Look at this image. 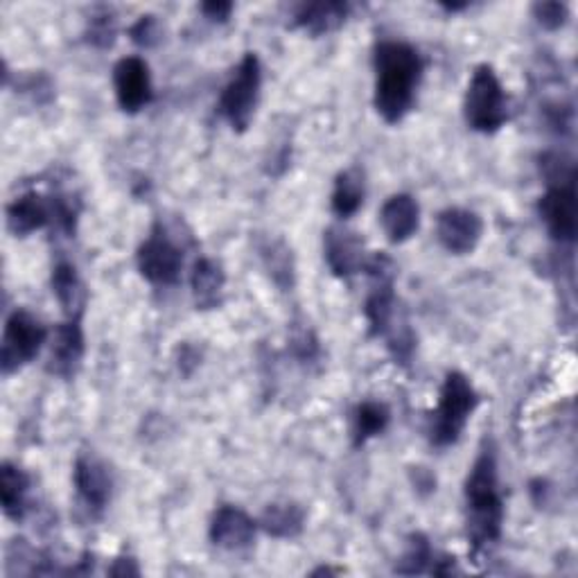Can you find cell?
Listing matches in <instances>:
<instances>
[{
    "instance_id": "5bb4252c",
    "label": "cell",
    "mask_w": 578,
    "mask_h": 578,
    "mask_svg": "<svg viewBox=\"0 0 578 578\" xmlns=\"http://www.w3.org/2000/svg\"><path fill=\"white\" fill-rule=\"evenodd\" d=\"M73 479H75V488L80 499L95 513L104 510L109 499H111V490H113V479L109 468L89 455L78 457L75 462V470H73Z\"/></svg>"
},
{
    "instance_id": "d4e9b609",
    "label": "cell",
    "mask_w": 578,
    "mask_h": 578,
    "mask_svg": "<svg viewBox=\"0 0 578 578\" xmlns=\"http://www.w3.org/2000/svg\"><path fill=\"white\" fill-rule=\"evenodd\" d=\"M436 554L432 551L429 540L423 534H414L407 540V549L400 556L396 571L405 574V576H416V574H425L432 565H434Z\"/></svg>"
},
{
    "instance_id": "8992f818",
    "label": "cell",
    "mask_w": 578,
    "mask_h": 578,
    "mask_svg": "<svg viewBox=\"0 0 578 578\" xmlns=\"http://www.w3.org/2000/svg\"><path fill=\"white\" fill-rule=\"evenodd\" d=\"M48 342V328L32 312L17 307L8 321L3 333V346H0V366L10 375L21 366L30 364Z\"/></svg>"
},
{
    "instance_id": "7402d4cb",
    "label": "cell",
    "mask_w": 578,
    "mask_h": 578,
    "mask_svg": "<svg viewBox=\"0 0 578 578\" xmlns=\"http://www.w3.org/2000/svg\"><path fill=\"white\" fill-rule=\"evenodd\" d=\"M348 12V3H310L301 6L294 19L296 26L307 30L310 34H324L339 28L346 21Z\"/></svg>"
},
{
    "instance_id": "9c48e42d",
    "label": "cell",
    "mask_w": 578,
    "mask_h": 578,
    "mask_svg": "<svg viewBox=\"0 0 578 578\" xmlns=\"http://www.w3.org/2000/svg\"><path fill=\"white\" fill-rule=\"evenodd\" d=\"M113 89L122 111L139 113L145 109L154 98L148 61L136 54L122 57L113 69Z\"/></svg>"
},
{
    "instance_id": "f546056e",
    "label": "cell",
    "mask_w": 578,
    "mask_h": 578,
    "mask_svg": "<svg viewBox=\"0 0 578 578\" xmlns=\"http://www.w3.org/2000/svg\"><path fill=\"white\" fill-rule=\"evenodd\" d=\"M202 12H204L211 21L224 23V21L231 17L233 6H231V3H222V0H211V3H204V6H202Z\"/></svg>"
},
{
    "instance_id": "9a60e30c",
    "label": "cell",
    "mask_w": 578,
    "mask_h": 578,
    "mask_svg": "<svg viewBox=\"0 0 578 578\" xmlns=\"http://www.w3.org/2000/svg\"><path fill=\"white\" fill-rule=\"evenodd\" d=\"M379 224L389 242L403 244L412 240L420 226V206L407 192H400V195L384 202L379 211Z\"/></svg>"
},
{
    "instance_id": "8fae6325",
    "label": "cell",
    "mask_w": 578,
    "mask_h": 578,
    "mask_svg": "<svg viewBox=\"0 0 578 578\" xmlns=\"http://www.w3.org/2000/svg\"><path fill=\"white\" fill-rule=\"evenodd\" d=\"M255 531H258V523H255L246 510L233 504H224L215 510L209 536L215 547L226 551H240L253 542Z\"/></svg>"
},
{
    "instance_id": "f1b7e54d",
    "label": "cell",
    "mask_w": 578,
    "mask_h": 578,
    "mask_svg": "<svg viewBox=\"0 0 578 578\" xmlns=\"http://www.w3.org/2000/svg\"><path fill=\"white\" fill-rule=\"evenodd\" d=\"M292 346H294V353L301 362H312L318 355V342L310 331L296 333L294 339H292Z\"/></svg>"
},
{
    "instance_id": "ba28073f",
    "label": "cell",
    "mask_w": 578,
    "mask_h": 578,
    "mask_svg": "<svg viewBox=\"0 0 578 578\" xmlns=\"http://www.w3.org/2000/svg\"><path fill=\"white\" fill-rule=\"evenodd\" d=\"M538 211L554 240L574 242L576 233H578L576 181L551 183L545 195L540 197Z\"/></svg>"
},
{
    "instance_id": "4dcf8cb0",
    "label": "cell",
    "mask_w": 578,
    "mask_h": 578,
    "mask_svg": "<svg viewBox=\"0 0 578 578\" xmlns=\"http://www.w3.org/2000/svg\"><path fill=\"white\" fill-rule=\"evenodd\" d=\"M412 477H414V486H416L418 493L429 495V493L436 490V477H434L429 470H425V468H412Z\"/></svg>"
},
{
    "instance_id": "603a6c76",
    "label": "cell",
    "mask_w": 578,
    "mask_h": 578,
    "mask_svg": "<svg viewBox=\"0 0 578 578\" xmlns=\"http://www.w3.org/2000/svg\"><path fill=\"white\" fill-rule=\"evenodd\" d=\"M392 423V412L384 403L364 400L353 414V443L355 447L379 436Z\"/></svg>"
},
{
    "instance_id": "7a4b0ae2",
    "label": "cell",
    "mask_w": 578,
    "mask_h": 578,
    "mask_svg": "<svg viewBox=\"0 0 578 578\" xmlns=\"http://www.w3.org/2000/svg\"><path fill=\"white\" fill-rule=\"evenodd\" d=\"M466 527L473 554L479 556L497 545L504 525V499L499 493V473L495 445L484 440V447L466 479Z\"/></svg>"
},
{
    "instance_id": "3957f363",
    "label": "cell",
    "mask_w": 578,
    "mask_h": 578,
    "mask_svg": "<svg viewBox=\"0 0 578 578\" xmlns=\"http://www.w3.org/2000/svg\"><path fill=\"white\" fill-rule=\"evenodd\" d=\"M477 405H479V394L475 392L473 382L459 371H449L443 379L436 409L432 412V423H429L432 443L436 447L455 445L462 438Z\"/></svg>"
},
{
    "instance_id": "2e32d148",
    "label": "cell",
    "mask_w": 578,
    "mask_h": 578,
    "mask_svg": "<svg viewBox=\"0 0 578 578\" xmlns=\"http://www.w3.org/2000/svg\"><path fill=\"white\" fill-rule=\"evenodd\" d=\"M52 200L43 197L41 192H23L8 206V226L14 235L26 237L34 231H41L52 222Z\"/></svg>"
},
{
    "instance_id": "ffe728a7",
    "label": "cell",
    "mask_w": 578,
    "mask_h": 578,
    "mask_svg": "<svg viewBox=\"0 0 578 578\" xmlns=\"http://www.w3.org/2000/svg\"><path fill=\"white\" fill-rule=\"evenodd\" d=\"M364 195H366V185H364V172L359 168H348L339 172L335 179V190L331 200L333 213L342 220L353 217L362 209Z\"/></svg>"
},
{
    "instance_id": "e0dca14e",
    "label": "cell",
    "mask_w": 578,
    "mask_h": 578,
    "mask_svg": "<svg viewBox=\"0 0 578 578\" xmlns=\"http://www.w3.org/2000/svg\"><path fill=\"white\" fill-rule=\"evenodd\" d=\"M190 285H192V298H195L200 310H215L222 305L226 274L220 263L211 258H200L195 267H192Z\"/></svg>"
},
{
    "instance_id": "484cf974",
    "label": "cell",
    "mask_w": 578,
    "mask_h": 578,
    "mask_svg": "<svg viewBox=\"0 0 578 578\" xmlns=\"http://www.w3.org/2000/svg\"><path fill=\"white\" fill-rule=\"evenodd\" d=\"M534 17L536 21L547 28V30H558L567 23L569 19V10L565 3H558V0H547V3H536L534 6Z\"/></svg>"
},
{
    "instance_id": "44dd1931",
    "label": "cell",
    "mask_w": 578,
    "mask_h": 578,
    "mask_svg": "<svg viewBox=\"0 0 578 578\" xmlns=\"http://www.w3.org/2000/svg\"><path fill=\"white\" fill-rule=\"evenodd\" d=\"M52 294L57 296L59 305L67 312V316H82L84 310V287L75 265L57 263L52 267Z\"/></svg>"
},
{
    "instance_id": "4316f807",
    "label": "cell",
    "mask_w": 578,
    "mask_h": 578,
    "mask_svg": "<svg viewBox=\"0 0 578 578\" xmlns=\"http://www.w3.org/2000/svg\"><path fill=\"white\" fill-rule=\"evenodd\" d=\"M115 37V19L109 10H102V14H95L89 21V41L100 48H109Z\"/></svg>"
},
{
    "instance_id": "ac0fdd59",
    "label": "cell",
    "mask_w": 578,
    "mask_h": 578,
    "mask_svg": "<svg viewBox=\"0 0 578 578\" xmlns=\"http://www.w3.org/2000/svg\"><path fill=\"white\" fill-rule=\"evenodd\" d=\"M261 527L272 538L292 540L305 529V510L296 501H274L265 508Z\"/></svg>"
},
{
    "instance_id": "5b68a950",
    "label": "cell",
    "mask_w": 578,
    "mask_h": 578,
    "mask_svg": "<svg viewBox=\"0 0 578 578\" xmlns=\"http://www.w3.org/2000/svg\"><path fill=\"white\" fill-rule=\"evenodd\" d=\"M261 87H263L261 59L255 52H246L237 63V69L233 71L229 84L224 87L217 104L220 115L233 126L235 132H244L251 124L255 107H258Z\"/></svg>"
},
{
    "instance_id": "30bf717a",
    "label": "cell",
    "mask_w": 578,
    "mask_h": 578,
    "mask_svg": "<svg viewBox=\"0 0 578 578\" xmlns=\"http://www.w3.org/2000/svg\"><path fill=\"white\" fill-rule=\"evenodd\" d=\"M484 235V220L468 209H445L436 217V237L440 246L455 255L477 249Z\"/></svg>"
},
{
    "instance_id": "1f68e13d",
    "label": "cell",
    "mask_w": 578,
    "mask_h": 578,
    "mask_svg": "<svg viewBox=\"0 0 578 578\" xmlns=\"http://www.w3.org/2000/svg\"><path fill=\"white\" fill-rule=\"evenodd\" d=\"M109 574H111V576H139L141 569H139V565H136L134 558L120 556V558H115V562H113V567L109 569Z\"/></svg>"
},
{
    "instance_id": "83f0119b",
    "label": "cell",
    "mask_w": 578,
    "mask_h": 578,
    "mask_svg": "<svg viewBox=\"0 0 578 578\" xmlns=\"http://www.w3.org/2000/svg\"><path fill=\"white\" fill-rule=\"evenodd\" d=\"M161 28H159V21H156V17H152V14H145V17H141L134 26H132V30H130V37H132V41L134 43H139V45H145V48H150V45H154L161 37Z\"/></svg>"
},
{
    "instance_id": "7c38bea8",
    "label": "cell",
    "mask_w": 578,
    "mask_h": 578,
    "mask_svg": "<svg viewBox=\"0 0 578 578\" xmlns=\"http://www.w3.org/2000/svg\"><path fill=\"white\" fill-rule=\"evenodd\" d=\"M82 359H84L82 316H69L67 324H61L54 333L48 371L69 379L78 373Z\"/></svg>"
},
{
    "instance_id": "277c9868",
    "label": "cell",
    "mask_w": 578,
    "mask_h": 578,
    "mask_svg": "<svg viewBox=\"0 0 578 578\" xmlns=\"http://www.w3.org/2000/svg\"><path fill=\"white\" fill-rule=\"evenodd\" d=\"M464 113L470 130L479 134H495L508 120V95L488 63L473 71L464 98Z\"/></svg>"
},
{
    "instance_id": "52a82bcc",
    "label": "cell",
    "mask_w": 578,
    "mask_h": 578,
    "mask_svg": "<svg viewBox=\"0 0 578 578\" xmlns=\"http://www.w3.org/2000/svg\"><path fill=\"white\" fill-rule=\"evenodd\" d=\"M139 272L152 285L170 287L179 283L183 270V253L181 249L165 235V231L154 229L150 237L139 246L136 253Z\"/></svg>"
},
{
    "instance_id": "4fadbf2b",
    "label": "cell",
    "mask_w": 578,
    "mask_h": 578,
    "mask_svg": "<svg viewBox=\"0 0 578 578\" xmlns=\"http://www.w3.org/2000/svg\"><path fill=\"white\" fill-rule=\"evenodd\" d=\"M324 251L326 263L337 278H351L366 263L364 242L357 237V233L339 226H333L324 233Z\"/></svg>"
},
{
    "instance_id": "6da1fadb",
    "label": "cell",
    "mask_w": 578,
    "mask_h": 578,
    "mask_svg": "<svg viewBox=\"0 0 578 578\" xmlns=\"http://www.w3.org/2000/svg\"><path fill=\"white\" fill-rule=\"evenodd\" d=\"M375 95L377 113L389 124L400 122L414 107L423 78V59L412 43L382 41L375 48Z\"/></svg>"
},
{
    "instance_id": "d6986e66",
    "label": "cell",
    "mask_w": 578,
    "mask_h": 578,
    "mask_svg": "<svg viewBox=\"0 0 578 578\" xmlns=\"http://www.w3.org/2000/svg\"><path fill=\"white\" fill-rule=\"evenodd\" d=\"M30 477L19 466L6 462L0 470V497H3L6 516L14 523H21L28 513Z\"/></svg>"
},
{
    "instance_id": "cb8c5ba5",
    "label": "cell",
    "mask_w": 578,
    "mask_h": 578,
    "mask_svg": "<svg viewBox=\"0 0 578 578\" xmlns=\"http://www.w3.org/2000/svg\"><path fill=\"white\" fill-rule=\"evenodd\" d=\"M261 258L272 281L281 290L287 292L294 287V255L281 237H270L265 244H261Z\"/></svg>"
}]
</instances>
